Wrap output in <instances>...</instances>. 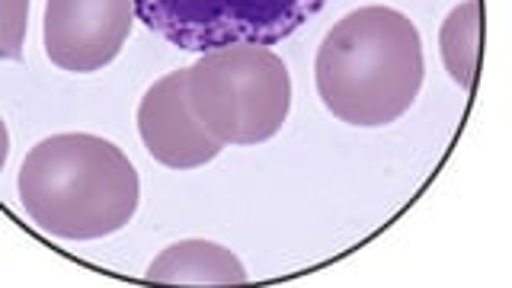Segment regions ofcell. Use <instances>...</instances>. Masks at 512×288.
Masks as SVG:
<instances>
[{
    "label": "cell",
    "mask_w": 512,
    "mask_h": 288,
    "mask_svg": "<svg viewBox=\"0 0 512 288\" xmlns=\"http://www.w3.org/2000/svg\"><path fill=\"white\" fill-rule=\"evenodd\" d=\"M426 77L423 39L410 16L391 7L346 13L317 48L320 103L352 128L397 122L416 103Z\"/></svg>",
    "instance_id": "obj_1"
},
{
    "label": "cell",
    "mask_w": 512,
    "mask_h": 288,
    "mask_svg": "<svg viewBox=\"0 0 512 288\" xmlns=\"http://www.w3.org/2000/svg\"><path fill=\"white\" fill-rule=\"evenodd\" d=\"M23 212L58 240H100L138 212V170L106 138L64 132L39 141L16 173Z\"/></svg>",
    "instance_id": "obj_2"
},
{
    "label": "cell",
    "mask_w": 512,
    "mask_h": 288,
    "mask_svg": "<svg viewBox=\"0 0 512 288\" xmlns=\"http://www.w3.org/2000/svg\"><path fill=\"white\" fill-rule=\"evenodd\" d=\"M189 109L221 144H263L292 112V77L269 45L237 42L186 68Z\"/></svg>",
    "instance_id": "obj_3"
},
{
    "label": "cell",
    "mask_w": 512,
    "mask_h": 288,
    "mask_svg": "<svg viewBox=\"0 0 512 288\" xmlns=\"http://www.w3.org/2000/svg\"><path fill=\"white\" fill-rule=\"evenodd\" d=\"M135 16L183 52L237 42L276 45L324 10L327 0H132Z\"/></svg>",
    "instance_id": "obj_4"
},
{
    "label": "cell",
    "mask_w": 512,
    "mask_h": 288,
    "mask_svg": "<svg viewBox=\"0 0 512 288\" xmlns=\"http://www.w3.org/2000/svg\"><path fill=\"white\" fill-rule=\"evenodd\" d=\"M132 0H45L42 42L48 61L71 74H93L119 58L132 36Z\"/></svg>",
    "instance_id": "obj_5"
},
{
    "label": "cell",
    "mask_w": 512,
    "mask_h": 288,
    "mask_svg": "<svg viewBox=\"0 0 512 288\" xmlns=\"http://www.w3.org/2000/svg\"><path fill=\"white\" fill-rule=\"evenodd\" d=\"M138 132L148 154L170 170H196L215 160L224 144L192 116L186 96V68L170 71L138 103Z\"/></svg>",
    "instance_id": "obj_6"
},
{
    "label": "cell",
    "mask_w": 512,
    "mask_h": 288,
    "mask_svg": "<svg viewBox=\"0 0 512 288\" xmlns=\"http://www.w3.org/2000/svg\"><path fill=\"white\" fill-rule=\"evenodd\" d=\"M144 279L157 285H244L247 269L234 250L212 240H180L154 256Z\"/></svg>",
    "instance_id": "obj_7"
},
{
    "label": "cell",
    "mask_w": 512,
    "mask_h": 288,
    "mask_svg": "<svg viewBox=\"0 0 512 288\" xmlns=\"http://www.w3.org/2000/svg\"><path fill=\"white\" fill-rule=\"evenodd\" d=\"M439 52L448 77L461 90H474L480 64V0H461L439 26Z\"/></svg>",
    "instance_id": "obj_8"
},
{
    "label": "cell",
    "mask_w": 512,
    "mask_h": 288,
    "mask_svg": "<svg viewBox=\"0 0 512 288\" xmlns=\"http://www.w3.org/2000/svg\"><path fill=\"white\" fill-rule=\"evenodd\" d=\"M29 29V0H0V61H20Z\"/></svg>",
    "instance_id": "obj_9"
},
{
    "label": "cell",
    "mask_w": 512,
    "mask_h": 288,
    "mask_svg": "<svg viewBox=\"0 0 512 288\" xmlns=\"http://www.w3.org/2000/svg\"><path fill=\"white\" fill-rule=\"evenodd\" d=\"M7 154H10V132H7V122L0 119V170L7 167Z\"/></svg>",
    "instance_id": "obj_10"
}]
</instances>
